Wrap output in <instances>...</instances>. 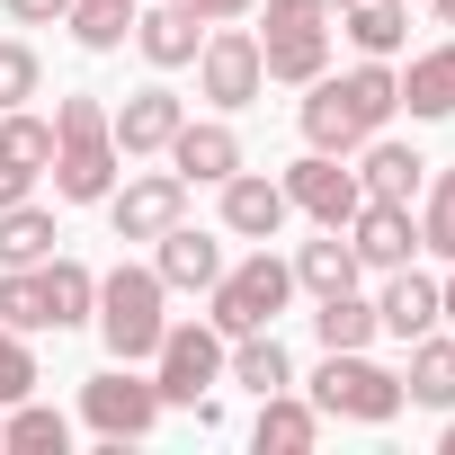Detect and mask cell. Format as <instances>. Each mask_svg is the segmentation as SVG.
Segmentation results:
<instances>
[{
    "instance_id": "1",
    "label": "cell",
    "mask_w": 455,
    "mask_h": 455,
    "mask_svg": "<svg viewBox=\"0 0 455 455\" xmlns=\"http://www.w3.org/2000/svg\"><path fill=\"white\" fill-rule=\"evenodd\" d=\"M304 90H313V99H304V143H313V152H339V161H348L366 134H384L393 108H402V81H393L384 63H357V72H339V81L322 72V81H304Z\"/></svg>"
},
{
    "instance_id": "2",
    "label": "cell",
    "mask_w": 455,
    "mask_h": 455,
    "mask_svg": "<svg viewBox=\"0 0 455 455\" xmlns=\"http://www.w3.org/2000/svg\"><path fill=\"white\" fill-rule=\"evenodd\" d=\"M116 134H108V108L99 99H63L54 108V196L63 205H108V188H116Z\"/></svg>"
},
{
    "instance_id": "3",
    "label": "cell",
    "mask_w": 455,
    "mask_h": 455,
    "mask_svg": "<svg viewBox=\"0 0 455 455\" xmlns=\"http://www.w3.org/2000/svg\"><path fill=\"white\" fill-rule=\"evenodd\" d=\"M161 304H170L161 268H134V259H125V268H108V277H99V313H90V322H99V339H108V357L143 366V357L161 348V331H170V313H161Z\"/></svg>"
},
{
    "instance_id": "4",
    "label": "cell",
    "mask_w": 455,
    "mask_h": 455,
    "mask_svg": "<svg viewBox=\"0 0 455 455\" xmlns=\"http://www.w3.org/2000/svg\"><path fill=\"white\" fill-rule=\"evenodd\" d=\"M313 411L322 419H357V428H384L402 419V375L375 366L366 348H322V375H313Z\"/></svg>"
},
{
    "instance_id": "5",
    "label": "cell",
    "mask_w": 455,
    "mask_h": 455,
    "mask_svg": "<svg viewBox=\"0 0 455 455\" xmlns=\"http://www.w3.org/2000/svg\"><path fill=\"white\" fill-rule=\"evenodd\" d=\"M205 295H214V313H205V322H214L223 339H242V331H277V313H286V295H295V268L259 242L242 268H223Z\"/></svg>"
},
{
    "instance_id": "6",
    "label": "cell",
    "mask_w": 455,
    "mask_h": 455,
    "mask_svg": "<svg viewBox=\"0 0 455 455\" xmlns=\"http://www.w3.org/2000/svg\"><path fill=\"white\" fill-rule=\"evenodd\" d=\"M223 339L214 322H170L161 331V348H152V393H161V411H196V402H214V384H223Z\"/></svg>"
},
{
    "instance_id": "7",
    "label": "cell",
    "mask_w": 455,
    "mask_h": 455,
    "mask_svg": "<svg viewBox=\"0 0 455 455\" xmlns=\"http://www.w3.org/2000/svg\"><path fill=\"white\" fill-rule=\"evenodd\" d=\"M259 63L268 81H322L331 72V10L322 0H268V28H259Z\"/></svg>"
},
{
    "instance_id": "8",
    "label": "cell",
    "mask_w": 455,
    "mask_h": 455,
    "mask_svg": "<svg viewBox=\"0 0 455 455\" xmlns=\"http://www.w3.org/2000/svg\"><path fill=\"white\" fill-rule=\"evenodd\" d=\"M81 419H90L108 446H125V437H152V428H161V393H152V375H134V366L116 357L108 375L81 384Z\"/></svg>"
},
{
    "instance_id": "9",
    "label": "cell",
    "mask_w": 455,
    "mask_h": 455,
    "mask_svg": "<svg viewBox=\"0 0 455 455\" xmlns=\"http://www.w3.org/2000/svg\"><path fill=\"white\" fill-rule=\"evenodd\" d=\"M196 90H205L214 108H251V99L268 90L259 36H251V28H214V36L196 45Z\"/></svg>"
},
{
    "instance_id": "10",
    "label": "cell",
    "mask_w": 455,
    "mask_h": 455,
    "mask_svg": "<svg viewBox=\"0 0 455 455\" xmlns=\"http://www.w3.org/2000/svg\"><path fill=\"white\" fill-rule=\"evenodd\" d=\"M286 205L295 214H313V223H331V233H339V223L366 205V188H357V170L339 161V152H304V161H286Z\"/></svg>"
},
{
    "instance_id": "11",
    "label": "cell",
    "mask_w": 455,
    "mask_h": 455,
    "mask_svg": "<svg viewBox=\"0 0 455 455\" xmlns=\"http://www.w3.org/2000/svg\"><path fill=\"white\" fill-rule=\"evenodd\" d=\"M179 214H188V179H179V170H143V179L108 188V223H116V242H161Z\"/></svg>"
},
{
    "instance_id": "12",
    "label": "cell",
    "mask_w": 455,
    "mask_h": 455,
    "mask_svg": "<svg viewBox=\"0 0 455 455\" xmlns=\"http://www.w3.org/2000/svg\"><path fill=\"white\" fill-rule=\"evenodd\" d=\"M188 125V108H179V90H134L125 108H108V134H116V152L125 161H152V152H170V134Z\"/></svg>"
},
{
    "instance_id": "13",
    "label": "cell",
    "mask_w": 455,
    "mask_h": 455,
    "mask_svg": "<svg viewBox=\"0 0 455 455\" xmlns=\"http://www.w3.org/2000/svg\"><path fill=\"white\" fill-rule=\"evenodd\" d=\"M348 251H357V268H411V251H419V223H411V205H384V196H366L348 223Z\"/></svg>"
},
{
    "instance_id": "14",
    "label": "cell",
    "mask_w": 455,
    "mask_h": 455,
    "mask_svg": "<svg viewBox=\"0 0 455 455\" xmlns=\"http://www.w3.org/2000/svg\"><path fill=\"white\" fill-rule=\"evenodd\" d=\"M45 161H54V116L10 108V116H0V205H19L45 179Z\"/></svg>"
},
{
    "instance_id": "15",
    "label": "cell",
    "mask_w": 455,
    "mask_h": 455,
    "mask_svg": "<svg viewBox=\"0 0 455 455\" xmlns=\"http://www.w3.org/2000/svg\"><path fill=\"white\" fill-rule=\"evenodd\" d=\"M170 170H179L188 188H223V179L242 170V134L223 125V116H205V125L188 116V125L170 134Z\"/></svg>"
},
{
    "instance_id": "16",
    "label": "cell",
    "mask_w": 455,
    "mask_h": 455,
    "mask_svg": "<svg viewBox=\"0 0 455 455\" xmlns=\"http://www.w3.org/2000/svg\"><path fill=\"white\" fill-rule=\"evenodd\" d=\"M286 188L277 179H259V170H233V179H223V233H233V242H277L286 233Z\"/></svg>"
},
{
    "instance_id": "17",
    "label": "cell",
    "mask_w": 455,
    "mask_h": 455,
    "mask_svg": "<svg viewBox=\"0 0 455 455\" xmlns=\"http://www.w3.org/2000/svg\"><path fill=\"white\" fill-rule=\"evenodd\" d=\"M357 188L384 196V205H411V196L428 188V161H419L411 143H393V134H366V143H357Z\"/></svg>"
},
{
    "instance_id": "18",
    "label": "cell",
    "mask_w": 455,
    "mask_h": 455,
    "mask_svg": "<svg viewBox=\"0 0 455 455\" xmlns=\"http://www.w3.org/2000/svg\"><path fill=\"white\" fill-rule=\"evenodd\" d=\"M152 268H161V286H170V295H196V286H214V277H223V242H214V233H196V223L179 214L170 233H161V259H152Z\"/></svg>"
},
{
    "instance_id": "19",
    "label": "cell",
    "mask_w": 455,
    "mask_h": 455,
    "mask_svg": "<svg viewBox=\"0 0 455 455\" xmlns=\"http://www.w3.org/2000/svg\"><path fill=\"white\" fill-rule=\"evenodd\" d=\"M134 45H143L152 72H188L196 45H205V19H188L179 0H161V10H134Z\"/></svg>"
},
{
    "instance_id": "20",
    "label": "cell",
    "mask_w": 455,
    "mask_h": 455,
    "mask_svg": "<svg viewBox=\"0 0 455 455\" xmlns=\"http://www.w3.org/2000/svg\"><path fill=\"white\" fill-rule=\"evenodd\" d=\"M375 331H384V339H419V331H437V277H419V268H384Z\"/></svg>"
},
{
    "instance_id": "21",
    "label": "cell",
    "mask_w": 455,
    "mask_h": 455,
    "mask_svg": "<svg viewBox=\"0 0 455 455\" xmlns=\"http://www.w3.org/2000/svg\"><path fill=\"white\" fill-rule=\"evenodd\" d=\"M402 348H411V366H402V402H428V411H455V339L419 331V339H402Z\"/></svg>"
},
{
    "instance_id": "22",
    "label": "cell",
    "mask_w": 455,
    "mask_h": 455,
    "mask_svg": "<svg viewBox=\"0 0 455 455\" xmlns=\"http://www.w3.org/2000/svg\"><path fill=\"white\" fill-rule=\"evenodd\" d=\"M339 28H348V45H357L366 63H393L402 36H411V0H348Z\"/></svg>"
},
{
    "instance_id": "23",
    "label": "cell",
    "mask_w": 455,
    "mask_h": 455,
    "mask_svg": "<svg viewBox=\"0 0 455 455\" xmlns=\"http://www.w3.org/2000/svg\"><path fill=\"white\" fill-rule=\"evenodd\" d=\"M251 437H259V455H304V446L322 437V411H313V402H295V393H259Z\"/></svg>"
},
{
    "instance_id": "24",
    "label": "cell",
    "mask_w": 455,
    "mask_h": 455,
    "mask_svg": "<svg viewBox=\"0 0 455 455\" xmlns=\"http://www.w3.org/2000/svg\"><path fill=\"white\" fill-rule=\"evenodd\" d=\"M223 375L251 384V393H286V384H295V366H286V339H277V331H242L233 348H223Z\"/></svg>"
},
{
    "instance_id": "25",
    "label": "cell",
    "mask_w": 455,
    "mask_h": 455,
    "mask_svg": "<svg viewBox=\"0 0 455 455\" xmlns=\"http://www.w3.org/2000/svg\"><path fill=\"white\" fill-rule=\"evenodd\" d=\"M0 446L10 455H72V419L28 393V402H10V419H0Z\"/></svg>"
},
{
    "instance_id": "26",
    "label": "cell",
    "mask_w": 455,
    "mask_h": 455,
    "mask_svg": "<svg viewBox=\"0 0 455 455\" xmlns=\"http://www.w3.org/2000/svg\"><path fill=\"white\" fill-rule=\"evenodd\" d=\"M402 108L428 125V116H455V45H428V54H411V72H402Z\"/></svg>"
},
{
    "instance_id": "27",
    "label": "cell",
    "mask_w": 455,
    "mask_h": 455,
    "mask_svg": "<svg viewBox=\"0 0 455 455\" xmlns=\"http://www.w3.org/2000/svg\"><path fill=\"white\" fill-rule=\"evenodd\" d=\"M54 242H63V233H54L45 205H28V196L0 205V268H36V259H54Z\"/></svg>"
},
{
    "instance_id": "28",
    "label": "cell",
    "mask_w": 455,
    "mask_h": 455,
    "mask_svg": "<svg viewBox=\"0 0 455 455\" xmlns=\"http://www.w3.org/2000/svg\"><path fill=\"white\" fill-rule=\"evenodd\" d=\"M286 268H295V286H304V295H348V286H357V251L331 233V223H322V242H304Z\"/></svg>"
},
{
    "instance_id": "29",
    "label": "cell",
    "mask_w": 455,
    "mask_h": 455,
    "mask_svg": "<svg viewBox=\"0 0 455 455\" xmlns=\"http://www.w3.org/2000/svg\"><path fill=\"white\" fill-rule=\"evenodd\" d=\"M36 277H45V313H54V331H72V322L99 313V277H90L81 259H36Z\"/></svg>"
},
{
    "instance_id": "30",
    "label": "cell",
    "mask_w": 455,
    "mask_h": 455,
    "mask_svg": "<svg viewBox=\"0 0 455 455\" xmlns=\"http://www.w3.org/2000/svg\"><path fill=\"white\" fill-rule=\"evenodd\" d=\"M313 339H322V348H366V339H375V304H357V286H348V295H322Z\"/></svg>"
},
{
    "instance_id": "31",
    "label": "cell",
    "mask_w": 455,
    "mask_h": 455,
    "mask_svg": "<svg viewBox=\"0 0 455 455\" xmlns=\"http://www.w3.org/2000/svg\"><path fill=\"white\" fill-rule=\"evenodd\" d=\"M90 54H116L125 36H134V10H125V0H72V19H63Z\"/></svg>"
},
{
    "instance_id": "32",
    "label": "cell",
    "mask_w": 455,
    "mask_h": 455,
    "mask_svg": "<svg viewBox=\"0 0 455 455\" xmlns=\"http://www.w3.org/2000/svg\"><path fill=\"white\" fill-rule=\"evenodd\" d=\"M419 251H437V259L455 268V170H437V179L419 188Z\"/></svg>"
},
{
    "instance_id": "33",
    "label": "cell",
    "mask_w": 455,
    "mask_h": 455,
    "mask_svg": "<svg viewBox=\"0 0 455 455\" xmlns=\"http://www.w3.org/2000/svg\"><path fill=\"white\" fill-rule=\"evenodd\" d=\"M0 322H10V331H54V313H45V277L36 268H10V277H0Z\"/></svg>"
},
{
    "instance_id": "34",
    "label": "cell",
    "mask_w": 455,
    "mask_h": 455,
    "mask_svg": "<svg viewBox=\"0 0 455 455\" xmlns=\"http://www.w3.org/2000/svg\"><path fill=\"white\" fill-rule=\"evenodd\" d=\"M36 81H45L36 45H19V36H0V116H10V108H28V99H36Z\"/></svg>"
},
{
    "instance_id": "35",
    "label": "cell",
    "mask_w": 455,
    "mask_h": 455,
    "mask_svg": "<svg viewBox=\"0 0 455 455\" xmlns=\"http://www.w3.org/2000/svg\"><path fill=\"white\" fill-rule=\"evenodd\" d=\"M28 393H36V348H28V331L0 322V411L28 402Z\"/></svg>"
},
{
    "instance_id": "36",
    "label": "cell",
    "mask_w": 455,
    "mask_h": 455,
    "mask_svg": "<svg viewBox=\"0 0 455 455\" xmlns=\"http://www.w3.org/2000/svg\"><path fill=\"white\" fill-rule=\"evenodd\" d=\"M19 28H54V19H72V0H0Z\"/></svg>"
},
{
    "instance_id": "37",
    "label": "cell",
    "mask_w": 455,
    "mask_h": 455,
    "mask_svg": "<svg viewBox=\"0 0 455 455\" xmlns=\"http://www.w3.org/2000/svg\"><path fill=\"white\" fill-rule=\"evenodd\" d=\"M179 10H188V19H205V28H223V19H251L259 0H179Z\"/></svg>"
},
{
    "instance_id": "38",
    "label": "cell",
    "mask_w": 455,
    "mask_h": 455,
    "mask_svg": "<svg viewBox=\"0 0 455 455\" xmlns=\"http://www.w3.org/2000/svg\"><path fill=\"white\" fill-rule=\"evenodd\" d=\"M437 322H455V277H446V286H437Z\"/></svg>"
},
{
    "instance_id": "39",
    "label": "cell",
    "mask_w": 455,
    "mask_h": 455,
    "mask_svg": "<svg viewBox=\"0 0 455 455\" xmlns=\"http://www.w3.org/2000/svg\"><path fill=\"white\" fill-rule=\"evenodd\" d=\"M437 19H446V28H455V0H437Z\"/></svg>"
},
{
    "instance_id": "40",
    "label": "cell",
    "mask_w": 455,
    "mask_h": 455,
    "mask_svg": "<svg viewBox=\"0 0 455 455\" xmlns=\"http://www.w3.org/2000/svg\"><path fill=\"white\" fill-rule=\"evenodd\" d=\"M437 446H446V455H455V419H446V437H437Z\"/></svg>"
},
{
    "instance_id": "41",
    "label": "cell",
    "mask_w": 455,
    "mask_h": 455,
    "mask_svg": "<svg viewBox=\"0 0 455 455\" xmlns=\"http://www.w3.org/2000/svg\"><path fill=\"white\" fill-rule=\"evenodd\" d=\"M322 10H348V0H322Z\"/></svg>"
},
{
    "instance_id": "42",
    "label": "cell",
    "mask_w": 455,
    "mask_h": 455,
    "mask_svg": "<svg viewBox=\"0 0 455 455\" xmlns=\"http://www.w3.org/2000/svg\"><path fill=\"white\" fill-rule=\"evenodd\" d=\"M125 10H143V0H125Z\"/></svg>"
}]
</instances>
